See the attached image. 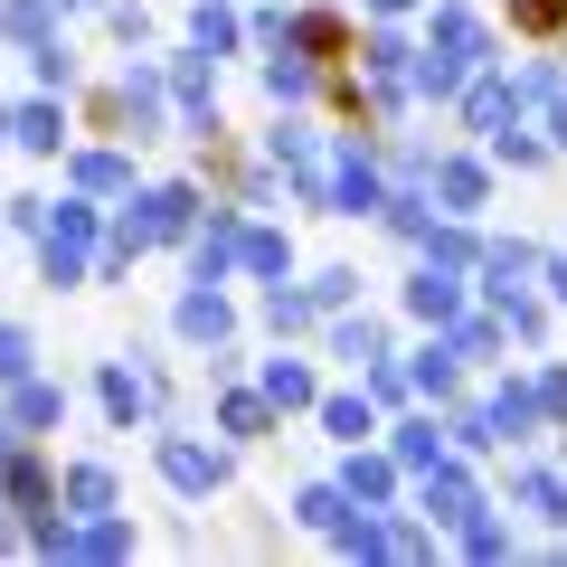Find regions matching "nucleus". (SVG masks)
Segmentation results:
<instances>
[{
	"label": "nucleus",
	"mask_w": 567,
	"mask_h": 567,
	"mask_svg": "<svg viewBox=\"0 0 567 567\" xmlns=\"http://www.w3.org/2000/svg\"><path fill=\"white\" fill-rule=\"evenodd\" d=\"M152 464H162V483L181 492V502H208V492L237 483V445H208V435H189V425H162Z\"/></svg>",
	"instance_id": "obj_1"
},
{
	"label": "nucleus",
	"mask_w": 567,
	"mask_h": 567,
	"mask_svg": "<svg viewBox=\"0 0 567 567\" xmlns=\"http://www.w3.org/2000/svg\"><path fill=\"white\" fill-rule=\"evenodd\" d=\"M66 95H48V85H29V95L0 104V152H29V162H58L66 152Z\"/></svg>",
	"instance_id": "obj_2"
},
{
	"label": "nucleus",
	"mask_w": 567,
	"mask_h": 567,
	"mask_svg": "<svg viewBox=\"0 0 567 567\" xmlns=\"http://www.w3.org/2000/svg\"><path fill=\"white\" fill-rule=\"evenodd\" d=\"M171 331H181L189 350H227V341H237V303H227V284H199V275H189V293L171 303Z\"/></svg>",
	"instance_id": "obj_3"
},
{
	"label": "nucleus",
	"mask_w": 567,
	"mask_h": 567,
	"mask_svg": "<svg viewBox=\"0 0 567 567\" xmlns=\"http://www.w3.org/2000/svg\"><path fill=\"white\" fill-rule=\"evenodd\" d=\"M416 511H425L435 529H464L473 511H483V483L464 473V454H445V464H425V473H416Z\"/></svg>",
	"instance_id": "obj_4"
},
{
	"label": "nucleus",
	"mask_w": 567,
	"mask_h": 567,
	"mask_svg": "<svg viewBox=\"0 0 567 567\" xmlns=\"http://www.w3.org/2000/svg\"><path fill=\"white\" fill-rule=\"evenodd\" d=\"M398 303H406V322H435V331H445L454 312H464V265L416 256V275H406V293H398Z\"/></svg>",
	"instance_id": "obj_5"
},
{
	"label": "nucleus",
	"mask_w": 567,
	"mask_h": 567,
	"mask_svg": "<svg viewBox=\"0 0 567 567\" xmlns=\"http://www.w3.org/2000/svg\"><path fill=\"white\" fill-rule=\"evenodd\" d=\"M425 189H445V218H483L492 162H483V152H445V142H435V181H425Z\"/></svg>",
	"instance_id": "obj_6"
},
{
	"label": "nucleus",
	"mask_w": 567,
	"mask_h": 567,
	"mask_svg": "<svg viewBox=\"0 0 567 567\" xmlns=\"http://www.w3.org/2000/svg\"><path fill=\"white\" fill-rule=\"evenodd\" d=\"M312 425H322L331 445H379V398L369 388H322L312 398Z\"/></svg>",
	"instance_id": "obj_7"
},
{
	"label": "nucleus",
	"mask_w": 567,
	"mask_h": 567,
	"mask_svg": "<svg viewBox=\"0 0 567 567\" xmlns=\"http://www.w3.org/2000/svg\"><path fill=\"white\" fill-rule=\"evenodd\" d=\"M322 76H331V66L303 58V48H265V66H256V85H265L275 114H284V104H312V95H322Z\"/></svg>",
	"instance_id": "obj_8"
},
{
	"label": "nucleus",
	"mask_w": 567,
	"mask_h": 567,
	"mask_svg": "<svg viewBox=\"0 0 567 567\" xmlns=\"http://www.w3.org/2000/svg\"><path fill=\"white\" fill-rule=\"evenodd\" d=\"M492 416H502V445H539V435H548L539 369H520V379H502V388H492Z\"/></svg>",
	"instance_id": "obj_9"
},
{
	"label": "nucleus",
	"mask_w": 567,
	"mask_h": 567,
	"mask_svg": "<svg viewBox=\"0 0 567 567\" xmlns=\"http://www.w3.org/2000/svg\"><path fill=\"white\" fill-rule=\"evenodd\" d=\"M256 388H265V406H275V416H312V398H322V369H312V360H284V350H275V360L256 369Z\"/></svg>",
	"instance_id": "obj_10"
},
{
	"label": "nucleus",
	"mask_w": 567,
	"mask_h": 567,
	"mask_svg": "<svg viewBox=\"0 0 567 567\" xmlns=\"http://www.w3.org/2000/svg\"><path fill=\"white\" fill-rule=\"evenodd\" d=\"M95 398H104V416H114V435H133L142 416H162V406H152V388H142V369H133V360H104V369H95Z\"/></svg>",
	"instance_id": "obj_11"
},
{
	"label": "nucleus",
	"mask_w": 567,
	"mask_h": 567,
	"mask_svg": "<svg viewBox=\"0 0 567 567\" xmlns=\"http://www.w3.org/2000/svg\"><path fill=\"white\" fill-rule=\"evenodd\" d=\"M0 416L20 425V435H48V425H66V388L29 369V379H10V406H0Z\"/></svg>",
	"instance_id": "obj_12"
},
{
	"label": "nucleus",
	"mask_w": 567,
	"mask_h": 567,
	"mask_svg": "<svg viewBox=\"0 0 567 567\" xmlns=\"http://www.w3.org/2000/svg\"><path fill=\"white\" fill-rule=\"evenodd\" d=\"M58 511H114V464L104 454H85V464H58Z\"/></svg>",
	"instance_id": "obj_13"
},
{
	"label": "nucleus",
	"mask_w": 567,
	"mask_h": 567,
	"mask_svg": "<svg viewBox=\"0 0 567 567\" xmlns=\"http://www.w3.org/2000/svg\"><path fill=\"white\" fill-rule=\"evenodd\" d=\"M379 435H388V454H398V464H406V483H416V473L425 464H445V425H435V416H398V425H379Z\"/></svg>",
	"instance_id": "obj_14"
},
{
	"label": "nucleus",
	"mask_w": 567,
	"mask_h": 567,
	"mask_svg": "<svg viewBox=\"0 0 567 567\" xmlns=\"http://www.w3.org/2000/svg\"><path fill=\"white\" fill-rule=\"evenodd\" d=\"M322 341H331V360H341V369L388 360V322H350V312H322Z\"/></svg>",
	"instance_id": "obj_15"
},
{
	"label": "nucleus",
	"mask_w": 567,
	"mask_h": 567,
	"mask_svg": "<svg viewBox=\"0 0 567 567\" xmlns=\"http://www.w3.org/2000/svg\"><path fill=\"white\" fill-rule=\"evenodd\" d=\"M218 425H227V445H265L284 416L265 406V388H227V398H218Z\"/></svg>",
	"instance_id": "obj_16"
},
{
	"label": "nucleus",
	"mask_w": 567,
	"mask_h": 567,
	"mask_svg": "<svg viewBox=\"0 0 567 567\" xmlns=\"http://www.w3.org/2000/svg\"><path fill=\"white\" fill-rule=\"evenodd\" d=\"M189 48H199V58H237V48H246V20L227 10V0H199V10H189Z\"/></svg>",
	"instance_id": "obj_17"
},
{
	"label": "nucleus",
	"mask_w": 567,
	"mask_h": 567,
	"mask_svg": "<svg viewBox=\"0 0 567 567\" xmlns=\"http://www.w3.org/2000/svg\"><path fill=\"white\" fill-rule=\"evenodd\" d=\"M237 265H246L256 284H284V275H293V237H284V227H256V218H246V246H237Z\"/></svg>",
	"instance_id": "obj_18"
},
{
	"label": "nucleus",
	"mask_w": 567,
	"mask_h": 567,
	"mask_svg": "<svg viewBox=\"0 0 567 567\" xmlns=\"http://www.w3.org/2000/svg\"><path fill=\"white\" fill-rule=\"evenodd\" d=\"M58 29H66L58 0H0V39L10 48H39V39H58Z\"/></svg>",
	"instance_id": "obj_19"
},
{
	"label": "nucleus",
	"mask_w": 567,
	"mask_h": 567,
	"mask_svg": "<svg viewBox=\"0 0 567 567\" xmlns=\"http://www.w3.org/2000/svg\"><path fill=\"white\" fill-rule=\"evenodd\" d=\"M76 76H85V66H76V48H66V29L29 48V85H48V95H76Z\"/></svg>",
	"instance_id": "obj_20"
},
{
	"label": "nucleus",
	"mask_w": 567,
	"mask_h": 567,
	"mask_svg": "<svg viewBox=\"0 0 567 567\" xmlns=\"http://www.w3.org/2000/svg\"><path fill=\"white\" fill-rule=\"evenodd\" d=\"M454 539H464V558H511V548H520V529H511V520H502V511H492V502H483V511H473V520H464V529H454Z\"/></svg>",
	"instance_id": "obj_21"
},
{
	"label": "nucleus",
	"mask_w": 567,
	"mask_h": 567,
	"mask_svg": "<svg viewBox=\"0 0 567 567\" xmlns=\"http://www.w3.org/2000/svg\"><path fill=\"white\" fill-rule=\"evenodd\" d=\"M66 171H76V189H95V199H104V189H133V152H104V142H95V152H76Z\"/></svg>",
	"instance_id": "obj_22"
},
{
	"label": "nucleus",
	"mask_w": 567,
	"mask_h": 567,
	"mask_svg": "<svg viewBox=\"0 0 567 567\" xmlns=\"http://www.w3.org/2000/svg\"><path fill=\"white\" fill-rule=\"evenodd\" d=\"M445 435H454V454H464V464H473V454H492V445H502V416H492V398H483V406H454Z\"/></svg>",
	"instance_id": "obj_23"
},
{
	"label": "nucleus",
	"mask_w": 567,
	"mask_h": 567,
	"mask_svg": "<svg viewBox=\"0 0 567 567\" xmlns=\"http://www.w3.org/2000/svg\"><path fill=\"white\" fill-rule=\"evenodd\" d=\"M502 20L520 29V39H558V29H567V0H502Z\"/></svg>",
	"instance_id": "obj_24"
},
{
	"label": "nucleus",
	"mask_w": 567,
	"mask_h": 567,
	"mask_svg": "<svg viewBox=\"0 0 567 567\" xmlns=\"http://www.w3.org/2000/svg\"><path fill=\"white\" fill-rule=\"evenodd\" d=\"M360 303V265H322L312 275V312H350Z\"/></svg>",
	"instance_id": "obj_25"
},
{
	"label": "nucleus",
	"mask_w": 567,
	"mask_h": 567,
	"mask_svg": "<svg viewBox=\"0 0 567 567\" xmlns=\"http://www.w3.org/2000/svg\"><path fill=\"white\" fill-rule=\"evenodd\" d=\"M29 369H39V341H29L20 322H0V388H10V379H29Z\"/></svg>",
	"instance_id": "obj_26"
},
{
	"label": "nucleus",
	"mask_w": 567,
	"mask_h": 567,
	"mask_svg": "<svg viewBox=\"0 0 567 567\" xmlns=\"http://www.w3.org/2000/svg\"><path fill=\"white\" fill-rule=\"evenodd\" d=\"M104 29H114L123 48H152V10H142V0H104Z\"/></svg>",
	"instance_id": "obj_27"
},
{
	"label": "nucleus",
	"mask_w": 567,
	"mask_h": 567,
	"mask_svg": "<svg viewBox=\"0 0 567 567\" xmlns=\"http://www.w3.org/2000/svg\"><path fill=\"white\" fill-rule=\"evenodd\" d=\"M539 406H548V425L567 435V360H548V369H539Z\"/></svg>",
	"instance_id": "obj_28"
},
{
	"label": "nucleus",
	"mask_w": 567,
	"mask_h": 567,
	"mask_svg": "<svg viewBox=\"0 0 567 567\" xmlns=\"http://www.w3.org/2000/svg\"><path fill=\"white\" fill-rule=\"evenodd\" d=\"M548 152H567V85L548 95Z\"/></svg>",
	"instance_id": "obj_29"
},
{
	"label": "nucleus",
	"mask_w": 567,
	"mask_h": 567,
	"mask_svg": "<svg viewBox=\"0 0 567 567\" xmlns=\"http://www.w3.org/2000/svg\"><path fill=\"white\" fill-rule=\"evenodd\" d=\"M539 284H548V303H567V256H548V265H539Z\"/></svg>",
	"instance_id": "obj_30"
},
{
	"label": "nucleus",
	"mask_w": 567,
	"mask_h": 567,
	"mask_svg": "<svg viewBox=\"0 0 567 567\" xmlns=\"http://www.w3.org/2000/svg\"><path fill=\"white\" fill-rule=\"evenodd\" d=\"M416 0H360V20H406Z\"/></svg>",
	"instance_id": "obj_31"
}]
</instances>
